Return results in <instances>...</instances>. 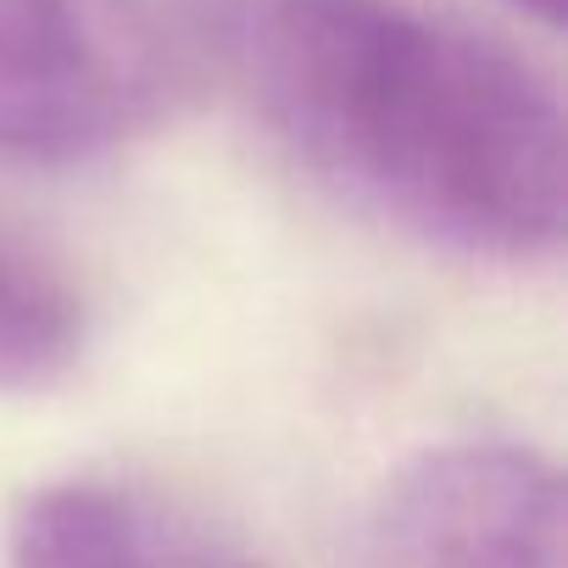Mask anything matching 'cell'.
Segmentation results:
<instances>
[{"instance_id": "3", "label": "cell", "mask_w": 568, "mask_h": 568, "mask_svg": "<svg viewBox=\"0 0 568 568\" xmlns=\"http://www.w3.org/2000/svg\"><path fill=\"white\" fill-rule=\"evenodd\" d=\"M379 568H562V479L513 440L418 452L379 490Z\"/></svg>"}, {"instance_id": "4", "label": "cell", "mask_w": 568, "mask_h": 568, "mask_svg": "<svg viewBox=\"0 0 568 568\" xmlns=\"http://www.w3.org/2000/svg\"><path fill=\"white\" fill-rule=\"evenodd\" d=\"M7 568H256L195 507L129 479L29 490L7 529Z\"/></svg>"}, {"instance_id": "2", "label": "cell", "mask_w": 568, "mask_h": 568, "mask_svg": "<svg viewBox=\"0 0 568 568\" xmlns=\"http://www.w3.org/2000/svg\"><path fill=\"white\" fill-rule=\"evenodd\" d=\"M173 0H0V162L73 168L151 134L195 73Z\"/></svg>"}, {"instance_id": "1", "label": "cell", "mask_w": 568, "mask_h": 568, "mask_svg": "<svg viewBox=\"0 0 568 568\" xmlns=\"http://www.w3.org/2000/svg\"><path fill=\"white\" fill-rule=\"evenodd\" d=\"M262 129L352 212L463 262L562 240L557 84L418 0H184Z\"/></svg>"}, {"instance_id": "5", "label": "cell", "mask_w": 568, "mask_h": 568, "mask_svg": "<svg viewBox=\"0 0 568 568\" xmlns=\"http://www.w3.org/2000/svg\"><path fill=\"white\" fill-rule=\"evenodd\" d=\"M90 341L84 296L57 262L0 234V396L62 385Z\"/></svg>"}, {"instance_id": "6", "label": "cell", "mask_w": 568, "mask_h": 568, "mask_svg": "<svg viewBox=\"0 0 568 568\" xmlns=\"http://www.w3.org/2000/svg\"><path fill=\"white\" fill-rule=\"evenodd\" d=\"M507 7L524 12V18H535V23H546V29L562 23V0H507Z\"/></svg>"}]
</instances>
